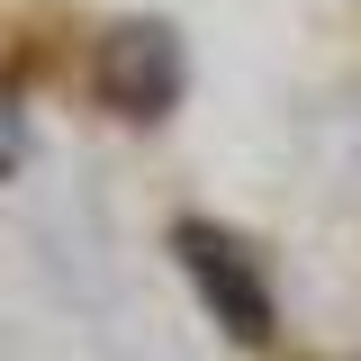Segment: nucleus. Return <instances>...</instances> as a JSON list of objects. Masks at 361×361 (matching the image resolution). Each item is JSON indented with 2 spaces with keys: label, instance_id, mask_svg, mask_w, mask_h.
Wrapping results in <instances>:
<instances>
[{
  "label": "nucleus",
  "instance_id": "obj_1",
  "mask_svg": "<svg viewBox=\"0 0 361 361\" xmlns=\"http://www.w3.org/2000/svg\"><path fill=\"white\" fill-rule=\"evenodd\" d=\"M180 82H190V54H180L172 18H118V27H99V45H90V90H99L109 118L154 127V118L180 109Z\"/></svg>",
  "mask_w": 361,
  "mask_h": 361
},
{
  "label": "nucleus",
  "instance_id": "obj_3",
  "mask_svg": "<svg viewBox=\"0 0 361 361\" xmlns=\"http://www.w3.org/2000/svg\"><path fill=\"white\" fill-rule=\"evenodd\" d=\"M27 163V109H18V82H0V180Z\"/></svg>",
  "mask_w": 361,
  "mask_h": 361
},
{
  "label": "nucleus",
  "instance_id": "obj_2",
  "mask_svg": "<svg viewBox=\"0 0 361 361\" xmlns=\"http://www.w3.org/2000/svg\"><path fill=\"white\" fill-rule=\"evenodd\" d=\"M172 253H180V271H190V289H199V307L217 316L235 343H271L280 307H271L262 253H253L235 226H217V217H180V226H172Z\"/></svg>",
  "mask_w": 361,
  "mask_h": 361
}]
</instances>
